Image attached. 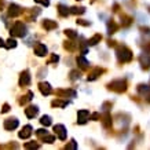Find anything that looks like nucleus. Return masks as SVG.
I'll return each mask as SVG.
<instances>
[{
	"label": "nucleus",
	"instance_id": "f8f14e48",
	"mask_svg": "<svg viewBox=\"0 0 150 150\" xmlns=\"http://www.w3.org/2000/svg\"><path fill=\"white\" fill-rule=\"evenodd\" d=\"M7 43H8V44H6V48H14V47H17V41L14 39H10Z\"/></svg>",
	"mask_w": 150,
	"mask_h": 150
},
{
	"label": "nucleus",
	"instance_id": "4be33fe9",
	"mask_svg": "<svg viewBox=\"0 0 150 150\" xmlns=\"http://www.w3.org/2000/svg\"><path fill=\"white\" fill-rule=\"evenodd\" d=\"M3 112H8V105H4V109H3Z\"/></svg>",
	"mask_w": 150,
	"mask_h": 150
},
{
	"label": "nucleus",
	"instance_id": "9d476101",
	"mask_svg": "<svg viewBox=\"0 0 150 150\" xmlns=\"http://www.w3.org/2000/svg\"><path fill=\"white\" fill-rule=\"evenodd\" d=\"M40 123H41L43 125H46V127L51 125V117H50V116H43L41 120H40Z\"/></svg>",
	"mask_w": 150,
	"mask_h": 150
},
{
	"label": "nucleus",
	"instance_id": "f257e3e1",
	"mask_svg": "<svg viewBox=\"0 0 150 150\" xmlns=\"http://www.w3.org/2000/svg\"><path fill=\"white\" fill-rule=\"evenodd\" d=\"M11 33H14L15 36H25L26 35V28L22 24L14 25V28L11 29Z\"/></svg>",
	"mask_w": 150,
	"mask_h": 150
},
{
	"label": "nucleus",
	"instance_id": "a211bd4d",
	"mask_svg": "<svg viewBox=\"0 0 150 150\" xmlns=\"http://www.w3.org/2000/svg\"><path fill=\"white\" fill-rule=\"evenodd\" d=\"M44 26H47V28H54V26H55V24H50V22H47V21H46V22H44Z\"/></svg>",
	"mask_w": 150,
	"mask_h": 150
},
{
	"label": "nucleus",
	"instance_id": "20e7f679",
	"mask_svg": "<svg viewBox=\"0 0 150 150\" xmlns=\"http://www.w3.org/2000/svg\"><path fill=\"white\" fill-rule=\"evenodd\" d=\"M4 127H6V129H14V128H17V127H18V120H17V119H8V120H6Z\"/></svg>",
	"mask_w": 150,
	"mask_h": 150
},
{
	"label": "nucleus",
	"instance_id": "1a4fd4ad",
	"mask_svg": "<svg viewBox=\"0 0 150 150\" xmlns=\"http://www.w3.org/2000/svg\"><path fill=\"white\" fill-rule=\"evenodd\" d=\"M29 81H31L29 73H28V72L22 73V76H21V80H19V84H21V86H26V84H29Z\"/></svg>",
	"mask_w": 150,
	"mask_h": 150
},
{
	"label": "nucleus",
	"instance_id": "423d86ee",
	"mask_svg": "<svg viewBox=\"0 0 150 150\" xmlns=\"http://www.w3.org/2000/svg\"><path fill=\"white\" fill-rule=\"evenodd\" d=\"M25 113H26V116H28L29 119H32V117H35V116L39 113V109H37V106H31V108H28V109L25 110Z\"/></svg>",
	"mask_w": 150,
	"mask_h": 150
},
{
	"label": "nucleus",
	"instance_id": "2eb2a0df",
	"mask_svg": "<svg viewBox=\"0 0 150 150\" xmlns=\"http://www.w3.org/2000/svg\"><path fill=\"white\" fill-rule=\"evenodd\" d=\"M99 39H101L99 36H96V37H94V39H91V40H90V44H91V46H94V44H96V41H98Z\"/></svg>",
	"mask_w": 150,
	"mask_h": 150
},
{
	"label": "nucleus",
	"instance_id": "0eeeda50",
	"mask_svg": "<svg viewBox=\"0 0 150 150\" xmlns=\"http://www.w3.org/2000/svg\"><path fill=\"white\" fill-rule=\"evenodd\" d=\"M40 91H41V94L43 95H48L51 92V86L48 84V83H40Z\"/></svg>",
	"mask_w": 150,
	"mask_h": 150
},
{
	"label": "nucleus",
	"instance_id": "9b49d317",
	"mask_svg": "<svg viewBox=\"0 0 150 150\" xmlns=\"http://www.w3.org/2000/svg\"><path fill=\"white\" fill-rule=\"evenodd\" d=\"M77 63H80L83 68H86V66H88V61L86 59V58H83V56H79L77 58Z\"/></svg>",
	"mask_w": 150,
	"mask_h": 150
},
{
	"label": "nucleus",
	"instance_id": "412c9836",
	"mask_svg": "<svg viewBox=\"0 0 150 150\" xmlns=\"http://www.w3.org/2000/svg\"><path fill=\"white\" fill-rule=\"evenodd\" d=\"M0 47H6V44H4V41L0 39Z\"/></svg>",
	"mask_w": 150,
	"mask_h": 150
},
{
	"label": "nucleus",
	"instance_id": "ddd939ff",
	"mask_svg": "<svg viewBox=\"0 0 150 150\" xmlns=\"http://www.w3.org/2000/svg\"><path fill=\"white\" fill-rule=\"evenodd\" d=\"M59 13H61V15H68L69 14V10L65 7V6H59Z\"/></svg>",
	"mask_w": 150,
	"mask_h": 150
},
{
	"label": "nucleus",
	"instance_id": "39448f33",
	"mask_svg": "<svg viewBox=\"0 0 150 150\" xmlns=\"http://www.w3.org/2000/svg\"><path fill=\"white\" fill-rule=\"evenodd\" d=\"M35 51H36V54L39 56H44L47 54V47L43 46V44H37V46L35 47Z\"/></svg>",
	"mask_w": 150,
	"mask_h": 150
},
{
	"label": "nucleus",
	"instance_id": "7ed1b4c3",
	"mask_svg": "<svg viewBox=\"0 0 150 150\" xmlns=\"http://www.w3.org/2000/svg\"><path fill=\"white\" fill-rule=\"evenodd\" d=\"M54 129H55V132L58 134L59 139H66V128L63 125H61V124H59V125H55Z\"/></svg>",
	"mask_w": 150,
	"mask_h": 150
},
{
	"label": "nucleus",
	"instance_id": "dca6fc26",
	"mask_svg": "<svg viewBox=\"0 0 150 150\" xmlns=\"http://www.w3.org/2000/svg\"><path fill=\"white\" fill-rule=\"evenodd\" d=\"M35 1H37V3H41L43 6H48V4H50V0H35Z\"/></svg>",
	"mask_w": 150,
	"mask_h": 150
},
{
	"label": "nucleus",
	"instance_id": "aec40b11",
	"mask_svg": "<svg viewBox=\"0 0 150 150\" xmlns=\"http://www.w3.org/2000/svg\"><path fill=\"white\" fill-rule=\"evenodd\" d=\"M44 134H47V131H44V129H39L37 131V135H44Z\"/></svg>",
	"mask_w": 150,
	"mask_h": 150
},
{
	"label": "nucleus",
	"instance_id": "6e6552de",
	"mask_svg": "<svg viewBox=\"0 0 150 150\" xmlns=\"http://www.w3.org/2000/svg\"><path fill=\"white\" fill-rule=\"evenodd\" d=\"M31 134H32V127L31 125H26L22 129V132H19V138H29L31 136Z\"/></svg>",
	"mask_w": 150,
	"mask_h": 150
},
{
	"label": "nucleus",
	"instance_id": "f3484780",
	"mask_svg": "<svg viewBox=\"0 0 150 150\" xmlns=\"http://www.w3.org/2000/svg\"><path fill=\"white\" fill-rule=\"evenodd\" d=\"M44 141H47L48 143H52V142H54V136H48V135H46Z\"/></svg>",
	"mask_w": 150,
	"mask_h": 150
},
{
	"label": "nucleus",
	"instance_id": "6ab92c4d",
	"mask_svg": "<svg viewBox=\"0 0 150 150\" xmlns=\"http://www.w3.org/2000/svg\"><path fill=\"white\" fill-rule=\"evenodd\" d=\"M68 147H70V149H74V147H76V142H74V141H72V143L69 145V146H68Z\"/></svg>",
	"mask_w": 150,
	"mask_h": 150
},
{
	"label": "nucleus",
	"instance_id": "4468645a",
	"mask_svg": "<svg viewBox=\"0 0 150 150\" xmlns=\"http://www.w3.org/2000/svg\"><path fill=\"white\" fill-rule=\"evenodd\" d=\"M66 36H69V37H77V33H74V31H66Z\"/></svg>",
	"mask_w": 150,
	"mask_h": 150
},
{
	"label": "nucleus",
	"instance_id": "f03ea898",
	"mask_svg": "<svg viewBox=\"0 0 150 150\" xmlns=\"http://www.w3.org/2000/svg\"><path fill=\"white\" fill-rule=\"evenodd\" d=\"M88 117H90V112L88 110H80L77 113V119H79L77 121H79L80 124H84L88 120Z\"/></svg>",
	"mask_w": 150,
	"mask_h": 150
}]
</instances>
